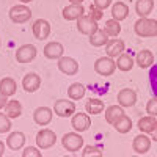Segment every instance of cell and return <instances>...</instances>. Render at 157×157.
Here are the masks:
<instances>
[{"instance_id": "cell-1", "label": "cell", "mask_w": 157, "mask_h": 157, "mask_svg": "<svg viewBox=\"0 0 157 157\" xmlns=\"http://www.w3.org/2000/svg\"><path fill=\"white\" fill-rule=\"evenodd\" d=\"M134 30L140 38H154L157 36V21L151 17H140L134 25Z\"/></svg>"}, {"instance_id": "cell-2", "label": "cell", "mask_w": 157, "mask_h": 157, "mask_svg": "<svg viewBox=\"0 0 157 157\" xmlns=\"http://www.w3.org/2000/svg\"><path fill=\"white\" fill-rule=\"evenodd\" d=\"M8 16H10V19L14 24H25L32 17V10L27 5L19 3V5H14V6L10 8Z\"/></svg>"}, {"instance_id": "cell-3", "label": "cell", "mask_w": 157, "mask_h": 157, "mask_svg": "<svg viewBox=\"0 0 157 157\" xmlns=\"http://www.w3.org/2000/svg\"><path fill=\"white\" fill-rule=\"evenodd\" d=\"M61 145L63 148L69 151V152H77L78 149H80L83 146V137L78 134V132H68L64 134L63 138H61Z\"/></svg>"}, {"instance_id": "cell-4", "label": "cell", "mask_w": 157, "mask_h": 157, "mask_svg": "<svg viewBox=\"0 0 157 157\" xmlns=\"http://www.w3.org/2000/svg\"><path fill=\"white\" fill-rule=\"evenodd\" d=\"M116 69V61L110 57H101L94 61V71L102 75V77H109L115 72Z\"/></svg>"}, {"instance_id": "cell-5", "label": "cell", "mask_w": 157, "mask_h": 157, "mask_svg": "<svg viewBox=\"0 0 157 157\" xmlns=\"http://www.w3.org/2000/svg\"><path fill=\"white\" fill-rule=\"evenodd\" d=\"M57 141V134L50 129H41L36 134V146L39 149H49L55 145Z\"/></svg>"}, {"instance_id": "cell-6", "label": "cell", "mask_w": 157, "mask_h": 157, "mask_svg": "<svg viewBox=\"0 0 157 157\" xmlns=\"http://www.w3.org/2000/svg\"><path fill=\"white\" fill-rule=\"evenodd\" d=\"M71 126L78 134L85 132V130H88L91 127V118H90V115L86 112H77L71 118Z\"/></svg>"}, {"instance_id": "cell-7", "label": "cell", "mask_w": 157, "mask_h": 157, "mask_svg": "<svg viewBox=\"0 0 157 157\" xmlns=\"http://www.w3.org/2000/svg\"><path fill=\"white\" fill-rule=\"evenodd\" d=\"M54 113L60 118H68L75 113V104L71 99H58L54 104Z\"/></svg>"}, {"instance_id": "cell-8", "label": "cell", "mask_w": 157, "mask_h": 157, "mask_svg": "<svg viewBox=\"0 0 157 157\" xmlns=\"http://www.w3.org/2000/svg\"><path fill=\"white\" fill-rule=\"evenodd\" d=\"M38 55V49L33 44H22L16 50V60L19 63H30L36 58Z\"/></svg>"}, {"instance_id": "cell-9", "label": "cell", "mask_w": 157, "mask_h": 157, "mask_svg": "<svg viewBox=\"0 0 157 157\" xmlns=\"http://www.w3.org/2000/svg\"><path fill=\"white\" fill-rule=\"evenodd\" d=\"M32 30H33V35H35L36 39L44 41V39H47L49 35H50V24L46 19H38V21L33 22Z\"/></svg>"}, {"instance_id": "cell-10", "label": "cell", "mask_w": 157, "mask_h": 157, "mask_svg": "<svg viewBox=\"0 0 157 157\" xmlns=\"http://www.w3.org/2000/svg\"><path fill=\"white\" fill-rule=\"evenodd\" d=\"M43 54L46 58L49 60H60L64 54V47L61 43L58 41H50L44 46V50H43Z\"/></svg>"}, {"instance_id": "cell-11", "label": "cell", "mask_w": 157, "mask_h": 157, "mask_svg": "<svg viewBox=\"0 0 157 157\" xmlns=\"http://www.w3.org/2000/svg\"><path fill=\"white\" fill-rule=\"evenodd\" d=\"M58 69L63 72V74H66V75H74V74H77L78 72V63H77V60L75 58H72V57H61L60 60H58Z\"/></svg>"}, {"instance_id": "cell-12", "label": "cell", "mask_w": 157, "mask_h": 157, "mask_svg": "<svg viewBox=\"0 0 157 157\" xmlns=\"http://www.w3.org/2000/svg\"><path fill=\"white\" fill-rule=\"evenodd\" d=\"M98 29H99L98 27V22L93 21L90 16H82V17L77 19V30L80 32L82 35L90 36V35H93Z\"/></svg>"}, {"instance_id": "cell-13", "label": "cell", "mask_w": 157, "mask_h": 157, "mask_svg": "<svg viewBox=\"0 0 157 157\" xmlns=\"http://www.w3.org/2000/svg\"><path fill=\"white\" fill-rule=\"evenodd\" d=\"M118 104L124 109V107H134L135 102H137V93L132 88H123L116 96Z\"/></svg>"}, {"instance_id": "cell-14", "label": "cell", "mask_w": 157, "mask_h": 157, "mask_svg": "<svg viewBox=\"0 0 157 157\" xmlns=\"http://www.w3.org/2000/svg\"><path fill=\"white\" fill-rule=\"evenodd\" d=\"M124 49H126V44L123 39L113 38V39H109V43L105 46V54L110 58H118L121 54H124Z\"/></svg>"}, {"instance_id": "cell-15", "label": "cell", "mask_w": 157, "mask_h": 157, "mask_svg": "<svg viewBox=\"0 0 157 157\" xmlns=\"http://www.w3.org/2000/svg\"><path fill=\"white\" fill-rule=\"evenodd\" d=\"M52 116H54V112H52L50 107H38L35 112H33V120L38 126H47L50 121H52Z\"/></svg>"}, {"instance_id": "cell-16", "label": "cell", "mask_w": 157, "mask_h": 157, "mask_svg": "<svg viewBox=\"0 0 157 157\" xmlns=\"http://www.w3.org/2000/svg\"><path fill=\"white\" fill-rule=\"evenodd\" d=\"M132 149L135 154H146L151 149V137L146 134H140L132 141Z\"/></svg>"}, {"instance_id": "cell-17", "label": "cell", "mask_w": 157, "mask_h": 157, "mask_svg": "<svg viewBox=\"0 0 157 157\" xmlns=\"http://www.w3.org/2000/svg\"><path fill=\"white\" fill-rule=\"evenodd\" d=\"M39 86H41V77L36 72H29L22 78V88L27 91V93H35Z\"/></svg>"}, {"instance_id": "cell-18", "label": "cell", "mask_w": 157, "mask_h": 157, "mask_svg": "<svg viewBox=\"0 0 157 157\" xmlns=\"http://www.w3.org/2000/svg\"><path fill=\"white\" fill-rule=\"evenodd\" d=\"M61 14H63V17L66 21H77L78 17L85 16V8H83V5H72V3H69L68 6L63 8Z\"/></svg>"}, {"instance_id": "cell-19", "label": "cell", "mask_w": 157, "mask_h": 157, "mask_svg": "<svg viewBox=\"0 0 157 157\" xmlns=\"http://www.w3.org/2000/svg\"><path fill=\"white\" fill-rule=\"evenodd\" d=\"M135 63H137L138 68L148 69V68H151L152 64H154V54H152L149 49H143V50H140L138 54H137Z\"/></svg>"}, {"instance_id": "cell-20", "label": "cell", "mask_w": 157, "mask_h": 157, "mask_svg": "<svg viewBox=\"0 0 157 157\" xmlns=\"http://www.w3.org/2000/svg\"><path fill=\"white\" fill-rule=\"evenodd\" d=\"M25 145V135L21 130H16V132H11L6 138V146L13 151H19L21 148H24Z\"/></svg>"}, {"instance_id": "cell-21", "label": "cell", "mask_w": 157, "mask_h": 157, "mask_svg": "<svg viewBox=\"0 0 157 157\" xmlns=\"http://www.w3.org/2000/svg\"><path fill=\"white\" fill-rule=\"evenodd\" d=\"M129 16V6L124 2H116L112 5V19L121 22Z\"/></svg>"}, {"instance_id": "cell-22", "label": "cell", "mask_w": 157, "mask_h": 157, "mask_svg": "<svg viewBox=\"0 0 157 157\" xmlns=\"http://www.w3.org/2000/svg\"><path fill=\"white\" fill-rule=\"evenodd\" d=\"M126 113H124V109L121 107V105H110V107H107L105 109V121L109 123V124H115L118 120H120L121 116H124Z\"/></svg>"}, {"instance_id": "cell-23", "label": "cell", "mask_w": 157, "mask_h": 157, "mask_svg": "<svg viewBox=\"0 0 157 157\" xmlns=\"http://www.w3.org/2000/svg\"><path fill=\"white\" fill-rule=\"evenodd\" d=\"M17 91V83L14 78H11V77H5L0 80V93L5 94L6 98L13 96Z\"/></svg>"}, {"instance_id": "cell-24", "label": "cell", "mask_w": 157, "mask_h": 157, "mask_svg": "<svg viewBox=\"0 0 157 157\" xmlns=\"http://www.w3.org/2000/svg\"><path fill=\"white\" fill-rule=\"evenodd\" d=\"M152 10H154V0H137L135 2V11L140 17H148Z\"/></svg>"}, {"instance_id": "cell-25", "label": "cell", "mask_w": 157, "mask_h": 157, "mask_svg": "<svg viewBox=\"0 0 157 157\" xmlns=\"http://www.w3.org/2000/svg\"><path fill=\"white\" fill-rule=\"evenodd\" d=\"M134 63H135V60L130 54H121L116 58V68L120 71H123V72H129L134 68Z\"/></svg>"}, {"instance_id": "cell-26", "label": "cell", "mask_w": 157, "mask_h": 157, "mask_svg": "<svg viewBox=\"0 0 157 157\" xmlns=\"http://www.w3.org/2000/svg\"><path fill=\"white\" fill-rule=\"evenodd\" d=\"M104 109H105V104H104V101L101 99H88L86 104H85V112L88 115H99L104 112Z\"/></svg>"}, {"instance_id": "cell-27", "label": "cell", "mask_w": 157, "mask_h": 157, "mask_svg": "<svg viewBox=\"0 0 157 157\" xmlns=\"http://www.w3.org/2000/svg\"><path fill=\"white\" fill-rule=\"evenodd\" d=\"M107 43H109V35L102 29H98L93 35H90V44L91 46L102 47V46H107Z\"/></svg>"}, {"instance_id": "cell-28", "label": "cell", "mask_w": 157, "mask_h": 157, "mask_svg": "<svg viewBox=\"0 0 157 157\" xmlns=\"http://www.w3.org/2000/svg\"><path fill=\"white\" fill-rule=\"evenodd\" d=\"M86 93V90H85V85L80 83V82H74L69 85L68 88V96L71 101H78V99H82Z\"/></svg>"}, {"instance_id": "cell-29", "label": "cell", "mask_w": 157, "mask_h": 157, "mask_svg": "<svg viewBox=\"0 0 157 157\" xmlns=\"http://www.w3.org/2000/svg\"><path fill=\"white\" fill-rule=\"evenodd\" d=\"M5 115L8 118H19L22 115V104L16 99L8 101L5 105Z\"/></svg>"}, {"instance_id": "cell-30", "label": "cell", "mask_w": 157, "mask_h": 157, "mask_svg": "<svg viewBox=\"0 0 157 157\" xmlns=\"http://www.w3.org/2000/svg\"><path fill=\"white\" fill-rule=\"evenodd\" d=\"M138 129L141 130L143 134H151L152 132V129L155 127V124H157V120H155V116H143V118H140L138 120Z\"/></svg>"}, {"instance_id": "cell-31", "label": "cell", "mask_w": 157, "mask_h": 157, "mask_svg": "<svg viewBox=\"0 0 157 157\" xmlns=\"http://www.w3.org/2000/svg\"><path fill=\"white\" fill-rule=\"evenodd\" d=\"M113 127H115V130L118 134H127V132L132 130V120L124 115V116H121L120 120L113 124Z\"/></svg>"}, {"instance_id": "cell-32", "label": "cell", "mask_w": 157, "mask_h": 157, "mask_svg": "<svg viewBox=\"0 0 157 157\" xmlns=\"http://www.w3.org/2000/svg\"><path fill=\"white\" fill-rule=\"evenodd\" d=\"M104 32H105L109 36H112V38H116L118 35L121 33V25L115 19H109L105 22V29H104Z\"/></svg>"}, {"instance_id": "cell-33", "label": "cell", "mask_w": 157, "mask_h": 157, "mask_svg": "<svg viewBox=\"0 0 157 157\" xmlns=\"http://www.w3.org/2000/svg\"><path fill=\"white\" fill-rule=\"evenodd\" d=\"M82 157H102V149L99 146H85L82 151Z\"/></svg>"}, {"instance_id": "cell-34", "label": "cell", "mask_w": 157, "mask_h": 157, "mask_svg": "<svg viewBox=\"0 0 157 157\" xmlns=\"http://www.w3.org/2000/svg\"><path fill=\"white\" fill-rule=\"evenodd\" d=\"M11 129V118H8L6 115L0 113V134H6Z\"/></svg>"}, {"instance_id": "cell-35", "label": "cell", "mask_w": 157, "mask_h": 157, "mask_svg": "<svg viewBox=\"0 0 157 157\" xmlns=\"http://www.w3.org/2000/svg\"><path fill=\"white\" fill-rule=\"evenodd\" d=\"M22 157H43L38 146H27L22 151Z\"/></svg>"}, {"instance_id": "cell-36", "label": "cell", "mask_w": 157, "mask_h": 157, "mask_svg": "<svg viewBox=\"0 0 157 157\" xmlns=\"http://www.w3.org/2000/svg\"><path fill=\"white\" fill-rule=\"evenodd\" d=\"M146 113L149 116H157V98H151L146 104Z\"/></svg>"}, {"instance_id": "cell-37", "label": "cell", "mask_w": 157, "mask_h": 157, "mask_svg": "<svg viewBox=\"0 0 157 157\" xmlns=\"http://www.w3.org/2000/svg\"><path fill=\"white\" fill-rule=\"evenodd\" d=\"M91 19H93V21H101L102 19V16H104V11L102 10H99V8H96L94 5H91L90 6V14H88Z\"/></svg>"}, {"instance_id": "cell-38", "label": "cell", "mask_w": 157, "mask_h": 157, "mask_svg": "<svg viewBox=\"0 0 157 157\" xmlns=\"http://www.w3.org/2000/svg\"><path fill=\"white\" fill-rule=\"evenodd\" d=\"M93 3H94V6L96 8H99V10H107L112 3H113V0H93Z\"/></svg>"}, {"instance_id": "cell-39", "label": "cell", "mask_w": 157, "mask_h": 157, "mask_svg": "<svg viewBox=\"0 0 157 157\" xmlns=\"http://www.w3.org/2000/svg\"><path fill=\"white\" fill-rule=\"evenodd\" d=\"M149 78H151V85H152V83H157V64L151 66V71H149Z\"/></svg>"}, {"instance_id": "cell-40", "label": "cell", "mask_w": 157, "mask_h": 157, "mask_svg": "<svg viewBox=\"0 0 157 157\" xmlns=\"http://www.w3.org/2000/svg\"><path fill=\"white\" fill-rule=\"evenodd\" d=\"M6 102H8V98H6L5 94H2V93H0V110H2V109H5Z\"/></svg>"}, {"instance_id": "cell-41", "label": "cell", "mask_w": 157, "mask_h": 157, "mask_svg": "<svg viewBox=\"0 0 157 157\" xmlns=\"http://www.w3.org/2000/svg\"><path fill=\"white\" fill-rule=\"evenodd\" d=\"M149 135H151V140H152V141H157V124H155V127L152 129V132H151Z\"/></svg>"}, {"instance_id": "cell-42", "label": "cell", "mask_w": 157, "mask_h": 157, "mask_svg": "<svg viewBox=\"0 0 157 157\" xmlns=\"http://www.w3.org/2000/svg\"><path fill=\"white\" fill-rule=\"evenodd\" d=\"M69 3H72V5H82V2L83 0H68Z\"/></svg>"}, {"instance_id": "cell-43", "label": "cell", "mask_w": 157, "mask_h": 157, "mask_svg": "<svg viewBox=\"0 0 157 157\" xmlns=\"http://www.w3.org/2000/svg\"><path fill=\"white\" fill-rule=\"evenodd\" d=\"M3 152H5V145H3V141H0V157L3 155Z\"/></svg>"}, {"instance_id": "cell-44", "label": "cell", "mask_w": 157, "mask_h": 157, "mask_svg": "<svg viewBox=\"0 0 157 157\" xmlns=\"http://www.w3.org/2000/svg\"><path fill=\"white\" fill-rule=\"evenodd\" d=\"M152 91H154V94L157 96V83H152Z\"/></svg>"}, {"instance_id": "cell-45", "label": "cell", "mask_w": 157, "mask_h": 157, "mask_svg": "<svg viewBox=\"0 0 157 157\" xmlns=\"http://www.w3.org/2000/svg\"><path fill=\"white\" fill-rule=\"evenodd\" d=\"M19 2H21L22 5H25V3H30V2H33V0H19Z\"/></svg>"}, {"instance_id": "cell-46", "label": "cell", "mask_w": 157, "mask_h": 157, "mask_svg": "<svg viewBox=\"0 0 157 157\" xmlns=\"http://www.w3.org/2000/svg\"><path fill=\"white\" fill-rule=\"evenodd\" d=\"M130 157H140V155H130Z\"/></svg>"}, {"instance_id": "cell-47", "label": "cell", "mask_w": 157, "mask_h": 157, "mask_svg": "<svg viewBox=\"0 0 157 157\" xmlns=\"http://www.w3.org/2000/svg\"><path fill=\"white\" fill-rule=\"evenodd\" d=\"M63 157H71V155H63Z\"/></svg>"}, {"instance_id": "cell-48", "label": "cell", "mask_w": 157, "mask_h": 157, "mask_svg": "<svg viewBox=\"0 0 157 157\" xmlns=\"http://www.w3.org/2000/svg\"><path fill=\"white\" fill-rule=\"evenodd\" d=\"M0 47H2V41H0Z\"/></svg>"}]
</instances>
